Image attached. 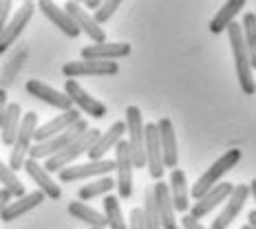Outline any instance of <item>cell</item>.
<instances>
[{"mask_svg": "<svg viewBox=\"0 0 256 229\" xmlns=\"http://www.w3.org/2000/svg\"><path fill=\"white\" fill-rule=\"evenodd\" d=\"M228 38H230V49H232V60H234V68H236V79L241 84V90L248 97H252L256 93V86H254V71L250 66V53H248V46L243 42V35H241V26L238 22H232L228 26Z\"/></svg>", "mask_w": 256, "mask_h": 229, "instance_id": "1", "label": "cell"}, {"mask_svg": "<svg viewBox=\"0 0 256 229\" xmlns=\"http://www.w3.org/2000/svg\"><path fill=\"white\" fill-rule=\"evenodd\" d=\"M238 161H241V150H238V148H232V150L223 152L221 157H218L216 161L212 163V166L208 168L199 179H196V183L192 185V190H190V196H192L194 201L201 199V196H204L208 190H212L214 185L221 183V179L226 177V174L230 172V170L236 166Z\"/></svg>", "mask_w": 256, "mask_h": 229, "instance_id": "2", "label": "cell"}, {"mask_svg": "<svg viewBox=\"0 0 256 229\" xmlns=\"http://www.w3.org/2000/svg\"><path fill=\"white\" fill-rule=\"evenodd\" d=\"M100 137V130L98 128H88L86 132H82V135L78 137L73 143H68L64 150H60V152H56L53 157H49V159H44V168L46 172H60V170H64V168H68V166H73V163L78 161L82 154H86L88 152V148L95 143V139Z\"/></svg>", "mask_w": 256, "mask_h": 229, "instance_id": "3", "label": "cell"}, {"mask_svg": "<svg viewBox=\"0 0 256 229\" xmlns=\"http://www.w3.org/2000/svg\"><path fill=\"white\" fill-rule=\"evenodd\" d=\"M38 128V115L31 110V113H24L22 119H20V128L18 135H16V141L12 146V154H9L7 166L12 172H18V170L24 168V161L29 159V150L34 146V132Z\"/></svg>", "mask_w": 256, "mask_h": 229, "instance_id": "4", "label": "cell"}, {"mask_svg": "<svg viewBox=\"0 0 256 229\" xmlns=\"http://www.w3.org/2000/svg\"><path fill=\"white\" fill-rule=\"evenodd\" d=\"M126 135H128V150H130L132 168H146V157H144V115L137 106L126 108Z\"/></svg>", "mask_w": 256, "mask_h": 229, "instance_id": "5", "label": "cell"}, {"mask_svg": "<svg viewBox=\"0 0 256 229\" xmlns=\"http://www.w3.org/2000/svg\"><path fill=\"white\" fill-rule=\"evenodd\" d=\"M115 172L113 159H100V161H86V163H73L58 172L60 183H76V181H93L100 177H110Z\"/></svg>", "mask_w": 256, "mask_h": 229, "instance_id": "6", "label": "cell"}, {"mask_svg": "<svg viewBox=\"0 0 256 229\" xmlns=\"http://www.w3.org/2000/svg\"><path fill=\"white\" fill-rule=\"evenodd\" d=\"M86 130H88L86 119H80L76 126H71L68 130L60 132V135L51 137V139H46V141H42V143H34V146H31V150H29V159H34V161H40V159H49V157H53L56 152L64 150L68 143H73L80 135H82V132H86Z\"/></svg>", "mask_w": 256, "mask_h": 229, "instance_id": "7", "label": "cell"}, {"mask_svg": "<svg viewBox=\"0 0 256 229\" xmlns=\"http://www.w3.org/2000/svg\"><path fill=\"white\" fill-rule=\"evenodd\" d=\"M115 172H117V179H115V190H117V199H130L132 196V159H130V150H128V143L126 139H122L120 143L115 146Z\"/></svg>", "mask_w": 256, "mask_h": 229, "instance_id": "8", "label": "cell"}, {"mask_svg": "<svg viewBox=\"0 0 256 229\" xmlns=\"http://www.w3.org/2000/svg\"><path fill=\"white\" fill-rule=\"evenodd\" d=\"M64 95L71 99L73 106H78V113H84V115H90L93 119H102V117L108 113L106 104H102L100 99H95L88 90H84L80 86L78 79H66L64 82Z\"/></svg>", "mask_w": 256, "mask_h": 229, "instance_id": "9", "label": "cell"}, {"mask_svg": "<svg viewBox=\"0 0 256 229\" xmlns=\"http://www.w3.org/2000/svg\"><path fill=\"white\" fill-rule=\"evenodd\" d=\"M120 73V64L117 62H102V60H76L66 62L62 66V75L66 79H78V77H108Z\"/></svg>", "mask_w": 256, "mask_h": 229, "instance_id": "10", "label": "cell"}, {"mask_svg": "<svg viewBox=\"0 0 256 229\" xmlns=\"http://www.w3.org/2000/svg\"><path fill=\"white\" fill-rule=\"evenodd\" d=\"M232 190H234L232 183H218V185H214V188L208 190L201 199H196L194 203H190L188 216L192 218V221H201V218H206L208 214H212V212H214L221 203H226L228 196L232 194Z\"/></svg>", "mask_w": 256, "mask_h": 229, "instance_id": "11", "label": "cell"}, {"mask_svg": "<svg viewBox=\"0 0 256 229\" xmlns=\"http://www.w3.org/2000/svg\"><path fill=\"white\" fill-rule=\"evenodd\" d=\"M34 13H36V4L34 2L20 4V9L12 15V18H9V22L2 26V31H0V53H4L12 44H16V40L22 35L26 24L31 22Z\"/></svg>", "mask_w": 256, "mask_h": 229, "instance_id": "12", "label": "cell"}, {"mask_svg": "<svg viewBox=\"0 0 256 229\" xmlns=\"http://www.w3.org/2000/svg\"><path fill=\"white\" fill-rule=\"evenodd\" d=\"M144 157H146L148 174L154 181H164V161H162V148H159V135L154 124H144Z\"/></svg>", "mask_w": 256, "mask_h": 229, "instance_id": "13", "label": "cell"}, {"mask_svg": "<svg viewBox=\"0 0 256 229\" xmlns=\"http://www.w3.org/2000/svg\"><path fill=\"white\" fill-rule=\"evenodd\" d=\"M62 9L66 11L68 18L76 22V26L80 29V33H86L93 44H102V42H106L104 26H100L98 22H95L93 15H90L80 2H73V0H71V2H66Z\"/></svg>", "mask_w": 256, "mask_h": 229, "instance_id": "14", "label": "cell"}, {"mask_svg": "<svg viewBox=\"0 0 256 229\" xmlns=\"http://www.w3.org/2000/svg\"><path fill=\"white\" fill-rule=\"evenodd\" d=\"M159 135V148H162V161L164 168L174 170L179 163V143H177V132H174V126L168 117H162V119L154 124Z\"/></svg>", "mask_w": 256, "mask_h": 229, "instance_id": "15", "label": "cell"}, {"mask_svg": "<svg viewBox=\"0 0 256 229\" xmlns=\"http://www.w3.org/2000/svg\"><path fill=\"white\" fill-rule=\"evenodd\" d=\"M132 46L128 42H102V44H88L80 51V60H102V62H117L128 57Z\"/></svg>", "mask_w": 256, "mask_h": 229, "instance_id": "16", "label": "cell"}, {"mask_svg": "<svg viewBox=\"0 0 256 229\" xmlns=\"http://www.w3.org/2000/svg\"><path fill=\"white\" fill-rule=\"evenodd\" d=\"M248 196H250L248 185H234L232 194L228 196V201H226V207H223L221 214H218L214 221H212V227L210 229H230L232 221L238 214H241L243 205L248 203Z\"/></svg>", "mask_w": 256, "mask_h": 229, "instance_id": "17", "label": "cell"}, {"mask_svg": "<svg viewBox=\"0 0 256 229\" xmlns=\"http://www.w3.org/2000/svg\"><path fill=\"white\" fill-rule=\"evenodd\" d=\"M152 192V201L154 207H157V216H159V227L162 229H177V212L172 207V201H170L168 194V183L164 181H157V183L150 188Z\"/></svg>", "mask_w": 256, "mask_h": 229, "instance_id": "18", "label": "cell"}, {"mask_svg": "<svg viewBox=\"0 0 256 229\" xmlns=\"http://www.w3.org/2000/svg\"><path fill=\"white\" fill-rule=\"evenodd\" d=\"M22 170H24L26 174H29V179L34 181L36 185H38V192H40L42 196H44V199L58 201V199L62 196L60 185H58V183H56V179H53L44 168H42V163H40V161H34V159H26Z\"/></svg>", "mask_w": 256, "mask_h": 229, "instance_id": "19", "label": "cell"}, {"mask_svg": "<svg viewBox=\"0 0 256 229\" xmlns=\"http://www.w3.org/2000/svg\"><path fill=\"white\" fill-rule=\"evenodd\" d=\"M80 119H82V115H80L76 108L64 110V113H60V115L53 117V119H49L46 124H42V126L36 128V132H34V143H42V141L51 139V137L60 135V132L68 130L71 126H76Z\"/></svg>", "mask_w": 256, "mask_h": 229, "instance_id": "20", "label": "cell"}, {"mask_svg": "<svg viewBox=\"0 0 256 229\" xmlns=\"http://www.w3.org/2000/svg\"><path fill=\"white\" fill-rule=\"evenodd\" d=\"M24 88H26V93H29L31 97L40 99V102L49 104V106H53V108L62 110V113H64V110H71L73 108L71 99H68L62 90H56L53 86H49V84L40 82V79H29Z\"/></svg>", "mask_w": 256, "mask_h": 229, "instance_id": "21", "label": "cell"}, {"mask_svg": "<svg viewBox=\"0 0 256 229\" xmlns=\"http://www.w3.org/2000/svg\"><path fill=\"white\" fill-rule=\"evenodd\" d=\"M126 135V126L124 121H115L113 126L108 128L106 132H100V137L95 139V143L88 148V161H100V159H104L108 150H115V146L124 139Z\"/></svg>", "mask_w": 256, "mask_h": 229, "instance_id": "22", "label": "cell"}, {"mask_svg": "<svg viewBox=\"0 0 256 229\" xmlns=\"http://www.w3.org/2000/svg\"><path fill=\"white\" fill-rule=\"evenodd\" d=\"M168 194L170 201H172L174 212L179 214H186L190 210V190H188V179H186V172L181 168H174L170 172V181H168Z\"/></svg>", "mask_w": 256, "mask_h": 229, "instance_id": "23", "label": "cell"}, {"mask_svg": "<svg viewBox=\"0 0 256 229\" xmlns=\"http://www.w3.org/2000/svg\"><path fill=\"white\" fill-rule=\"evenodd\" d=\"M44 196L40 194L38 190L36 192H29V194H24V196H20V199H14L12 203H9L7 207H4V212L0 214V218H2L4 223H14V221H18L20 216H24V214H29L31 210H36V207H40L42 203H44Z\"/></svg>", "mask_w": 256, "mask_h": 229, "instance_id": "24", "label": "cell"}, {"mask_svg": "<svg viewBox=\"0 0 256 229\" xmlns=\"http://www.w3.org/2000/svg\"><path fill=\"white\" fill-rule=\"evenodd\" d=\"M38 9L62 31L64 35H68V38H78L80 35V29L76 26V22H73V20L66 15V11H64L62 7H58L56 2H51V0H40Z\"/></svg>", "mask_w": 256, "mask_h": 229, "instance_id": "25", "label": "cell"}, {"mask_svg": "<svg viewBox=\"0 0 256 229\" xmlns=\"http://www.w3.org/2000/svg\"><path fill=\"white\" fill-rule=\"evenodd\" d=\"M243 9H245V0H228V2L214 13V18L210 20V26H208V29H210L212 33H223Z\"/></svg>", "mask_w": 256, "mask_h": 229, "instance_id": "26", "label": "cell"}, {"mask_svg": "<svg viewBox=\"0 0 256 229\" xmlns=\"http://www.w3.org/2000/svg\"><path fill=\"white\" fill-rule=\"evenodd\" d=\"M20 119H22L20 104L9 102L7 113H4L2 124H0V141H2L4 146H14L16 135H18V128H20Z\"/></svg>", "mask_w": 256, "mask_h": 229, "instance_id": "27", "label": "cell"}, {"mask_svg": "<svg viewBox=\"0 0 256 229\" xmlns=\"http://www.w3.org/2000/svg\"><path fill=\"white\" fill-rule=\"evenodd\" d=\"M66 212L71 214L76 221H82L86 223L88 227H100V229H106V218L102 212L93 210V207H88L86 203H82V201H71V203L66 205Z\"/></svg>", "mask_w": 256, "mask_h": 229, "instance_id": "28", "label": "cell"}, {"mask_svg": "<svg viewBox=\"0 0 256 229\" xmlns=\"http://www.w3.org/2000/svg\"><path fill=\"white\" fill-rule=\"evenodd\" d=\"M113 190H115V179H110V177L93 179L78 190V201L84 203V201H93V199H98V196H108Z\"/></svg>", "mask_w": 256, "mask_h": 229, "instance_id": "29", "label": "cell"}, {"mask_svg": "<svg viewBox=\"0 0 256 229\" xmlns=\"http://www.w3.org/2000/svg\"><path fill=\"white\" fill-rule=\"evenodd\" d=\"M104 218L108 229H126V218H124V212H122L120 199L113 194L104 196Z\"/></svg>", "mask_w": 256, "mask_h": 229, "instance_id": "30", "label": "cell"}, {"mask_svg": "<svg viewBox=\"0 0 256 229\" xmlns=\"http://www.w3.org/2000/svg\"><path fill=\"white\" fill-rule=\"evenodd\" d=\"M0 185H2V190H7L14 199H20V196L26 194L22 181L18 179V174L12 172L7 163H2V161H0Z\"/></svg>", "mask_w": 256, "mask_h": 229, "instance_id": "31", "label": "cell"}, {"mask_svg": "<svg viewBox=\"0 0 256 229\" xmlns=\"http://www.w3.org/2000/svg\"><path fill=\"white\" fill-rule=\"evenodd\" d=\"M142 218H144V225H146V229H162V227H159V216H157V207H154V201H152V192H150V188L144 192Z\"/></svg>", "mask_w": 256, "mask_h": 229, "instance_id": "32", "label": "cell"}, {"mask_svg": "<svg viewBox=\"0 0 256 229\" xmlns=\"http://www.w3.org/2000/svg\"><path fill=\"white\" fill-rule=\"evenodd\" d=\"M120 7H122L120 0H108V2H102V4H100L98 11L93 13V20H95V22H98L100 26H102L104 22H108V20L113 18L115 11H117Z\"/></svg>", "mask_w": 256, "mask_h": 229, "instance_id": "33", "label": "cell"}, {"mask_svg": "<svg viewBox=\"0 0 256 229\" xmlns=\"http://www.w3.org/2000/svg\"><path fill=\"white\" fill-rule=\"evenodd\" d=\"M126 229H146V225H144V218H142V207H132V210H130Z\"/></svg>", "mask_w": 256, "mask_h": 229, "instance_id": "34", "label": "cell"}, {"mask_svg": "<svg viewBox=\"0 0 256 229\" xmlns=\"http://www.w3.org/2000/svg\"><path fill=\"white\" fill-rule=\"evenodd\" d=\"M12 7L14 4L9 2V0H0V31L9 22V18H12Z\"/></svg>", "mask_w": 256, "mask_h": 229, "instance_id": "35", "label": "cell"}, {"mask_svg": "<svg viewBox=\"0 0 256 229\" xmlns=\"http://www.w3.org/2000/svg\"><path fill=\"white\" fill-rule=\"evenodd\" d=\"M7 106H9V99H7V88L0 86V124H2V117L7 113Z\"/></svg>", "mask_w": 256, "mask_h": 229, "instance_id": "36", "label": "cell"}, {"mask_svg": "<svg viewBox=\"0 0 256 229\" xmlns=\"http://www.w3.org/2000/svg\"><path fill=\"white\" fill-rule=\"evenodd\" d=\"M181 229H206V227L201 225L199 221H192V218L186 214L184 218H181Z\"/></svg>", "mask_w": 256, "mask_h": 229, "instance_id": "37", "label": "cell"}, {"mask_svg": "<svg viewBox=\"0 0 256 229\" xmlns=\"http://www.w3.org/2000/svg\"><path fill=\"white\" fill-rule=\"evenodd\" d=\"M12 201H14V196L9 194L7 190H0V214H2V212H4V207H7L9 203H12Z\"/></svg>", "mask_w": 256, "mask_h": 229, "instance_id": "38", "label": "cell"}, {"mask_svg": "<svg viewBox=\"0 0 256 229\" xmlns=\"http://www.w3.org/2000/svg\"><path fill=\"white\" fill-rule=\"evenodd\" d=\"M100 4H102V2H100V0H86V2H84L82 7H84V9H95V11H98V9H100Z\"/></svg>", "mask_w": 256, "mask_h": 229, "instance_id": "39", "label": "cell"}, {"mask_svg": "<svg viewBox=\"0 0 256 229\" xmlns=\"http://www.w3.org/2000/svg\"><path fill=\"white\" fill-rule=\"evenodd\" d=\"M248 225L256 229V210H250V214H248Z\"/></svg>", "mask_w": 256, "mask_h": 229, "instance_id": "40", "label": "cell"}, {"mask_svg": "<svg viewBox=\"0 0 256 229\" xmlns=\"http://www.w3.org/2000/svg\"><path fill=\"white\" fill-rule=\"evenodd\" d=\"M241 229H252V227H250V225H243V227H241Z\"/></svg>", "mask_w": 256, "mask_h": 229, "instance_id": "41", "label": "cell"}, {"mask_svg": "<svg viewBox=\"0 0 256 229\" xmlns=\"http://www.w3.org/2000/svg\"><path fill=\"white\" fill-rule=\"evenodd\" d=\"M88 229H100V227H88Z\"/></svg>", "mask_w": 256, "mask_h": 229, "instance_id": "42", "label": "cell"}, {"mask_svg": "<svg viewBox=\"0 0 256 229\" xmlns=\"http://www.w3.org/2000/svg\"><path fill=\"white\" fill-rule=\"evenodd\" d=\"M177 229H181V227H177Z\"/></svg>", "mask_w": 256, "mask_h": 229, "instance_id": "43", "label": "cell"}, {"mask_svg": "<svg viewBox=\"0 0 256 229\" xmlns=\"http://www.w3.org/2000/svg\"><path fill=\"white\" fill-rule=\"evenodd\" d=\"M0 84H2V82H0Z\"/></svg>", "mask_w": 256, "mask_h": 229, "instance_id": "44", "label": "cell"}]
</instances>
